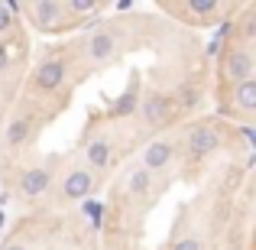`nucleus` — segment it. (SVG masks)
I'll use <instances>...</instances> for the list:
<instances>
[{"mask_svg":"<svg viewBox=\"0 0 256 250\" xmlns=\"http://www.w3.org/2000/svg\"><path fill=\"white\" fill-rule=\"evenodd\" d=\"M49 188V172L46 169H30V172L20 179V192L23 195H39Z\"/></svg>","mask_w":256,"mask_h":250,"instance_id":"7","label":"nucleus"},{"mask_svg":"<svg viewBox=\"0 0 256 250\" xmlns=\"http://www.w3.org/2000/svg\"><path fill=\"white\" fill-rule=\"evenodd\" d=\"M62 82H65V65L56 62V59H52V62H42L36 69V85L42 88V91H56Z\"/></svg>","mask_w":256,"mask_h":250,"instance_id":"4","label":"nucleus"},{"mask_svg":"<svg viewBox=\"0 0 256 250\" xmlns=\"http://www.w3.org/2000/svg\"><path fill=\"white\" fill-rule=\"evenodd\" d=\"M114 52H117V36L114 33H94L88 39V56L94 62H107V59H114Z\"/></svg>","mask_w":256,"mask_h":250,"instance_id":"3","label":"nucleus"},{"mask_svg":"<svg viewBox=\"0 0 256 250\" xmlns=\"http://www.w3.org/2000/svg\"><path fill=\"white\" fill-rule=\"evenodd\" d=\"M13 26V17H10V7H4L0 4V33H6Z\"/></svg>","mask_w":256,"mask_h":250,"instance_id":"16","label":"nucleus"},{"mask_svg":"<svg viewBox=\"0 0 256 250\" xmlns=\"http://www.w3.org/2000/svg\"><path fill=\"white\" fill-rule=\"evenodd\" d=\"M234 98H237V104L244 107V111H256V82H253V78L240 82V85H237V94H234Z\"/></svg>","mask_w":256,"mask_h":250,"instance_id":"11","label":"nucleus"},{"mask_svg":"<svg viewBox=\"0 0 256 250\" xmlns=\"http://www.w3.org/2000/svg\"><path fill=\"white\" fill-rule=\"evenodd\" d=\"M6 65H10V59H6V49H4V46H0V72H4Z\"/></svg>","mask_w":256,"mask_h":250,"instance_id":"21","label":"nucleus"},{"mask_svg":"<svg viewBox=\"0 0 256 250\" xmlns=\"http://www.w3.org/2000/svg\"><path fill=\"white\" fill-rule=\"evenodd\" d=\"M253 72V59L246 56L244 49H237V52H230V59H227V78H234V82H246V75Z\"/></svg>","mask_w":256,"mask_h":250,"instance_id":"6","label":"nucleus"},{"mask_svg":"<svg viewBox=\"0 0 256 250\" xmlns=\"http://www.w3.org/2000/svg\"><path fill=\"white\" fill-rule=\"evenodd\" d=\"M146 188H150V172H146V169H136V172L130 175V192L140 195V192H146Z\"/></svg>","mask_w":256,"mask_h":250,"instance_id":"13","label":"nucleus"},{"mask_svg":"<svg viewBox=\"0 0 256 250\" xmlns=\"http://www.w3.org/2000/svg\"><path fill=\"white\" fill-rule=\"evenodd\" d=\"M188 10H194V13H201V17H204V13H214V10H218V4H211V0H192V4H188Z\"/></svg>","mask_w":256,"mask_h":250,"instance_id":"14","label":"nucleus"},{"mask_svg":"<svg viewBox=\"0 0 256 250\" xmlns=\"http://www.w3.org/2000/svg\"><path fill=\"white\" fill-rule=\"evenodd\" d=\"M72 10H78V13H91V10H98V4H82V0H78V4H68Z\"/></svg>","mask_w":256,"mask_h":250,"instance_id":"19","label":"nucleus"},{"mask_svg":"<svg viewBox=\"0 0 256 250\" xmlns=\"http://www.w3.org/2000/svg\"><path fill=\"white\" fill-rule=\"evenodd\" d=\"M62 10H65L62 4H32V13H36L39 26H56V20L62 17Z\"/></svg>","mask_w":256,"mask_h":250,"instance_id":"9","label":"nucleus"},{"mask_svg":"<svg viewBox=\"0 0 256 250\" xmlns=\"http://www.w3.org/2000/svg\"><path fill=\"white\" fill-rule=\"evenodd\" d=\"M6 250H26V247H20V244H13V247H6Z\"/></svg>","mask_w":256,"mask_h":250,"instance_id":"22","label":"nucleus"},{"mask_svg":"<svg viewBox=\"0 0 256 250\" xmlns=\"http://www.w3.org/2000/svg\"><path fill=\"white\" fill-rule=\"evenodd\" d=\"M178 98H182V107H194L198 104V91H194V88H185Z\"/></svg>","mask_w":256,"mask_h":250,"instance_id":"15","label":"nucleus"},{"mask_svg":"<svg viewBox=\"0 0 256 250\" xmlns=\"http://www.w3.org/2000/svg\"><path fill=\"white\" fill-rule=\"evenodd\" d=\"M218 146H220V133L208 124H198L192 130V137H188V153H192V156H208V153H214Z\"/></svg>","mask_w":256,"mask_h":250,"instance_id":"1","label":"nucleus"},{"mask_svg":"<svg viewBox=\"0 0 256 250\" xmlns=\"http://www.w3.org/2000/svg\"><path fill=\"white\" fill-rule=\"evenodd\" d=\"M91 185H94V179L88 169H72L62 182V192H65V198H84L91 192Z\"/></svg>","mask_w":256,"mask_h":250,"instance_id":"2","label":"nucleus"},{"mask_svg":"<svg viewBox=\"0 0 256 250\" xmlns=\"http://www.w3.org/2000/svg\"><path fill=\"white\" fill-rule=\"evenodd\" d=\"M26 140H30V124H26V120L10 124V130H6V143H10V146H23Z\"/></svg>","mask_w":256,"mask_h":250,"instance_id":"12","label":"nucleus"},{"mask_svg":"<svg viewBox=\"0 0 256 250\" xmlns=\"http://www.w3.org/2000/svg\"><path fill=\"white\" fill-rule=\"evenodd\" d=\"M172 250H201V244L194 237H185V240H178V244H175Z\"/></svg>","mask_w":256,"mask_h":250,"instance_id":"17","label":"nucleus"},{"mask_svg":"<svg viewBox=\"0 0 256 250\" xmlns=\"http://www.w3.org/2000/svg\"><path fill=\"white\" fill-rule=\"evenodd\" d=\"M130 111H133V98H130V94H126V98L120 101L117 107H114V114H130Z\"/></svg>","mask_w":256,"mask_h":250,"instance_id":"18","label":"nucleus"},{"mask_svg":"<svg viewBox=\"0 0 256 250\" xmlns=\"http://www.w3.org/2000/svg\"><path fill=\"white\" fill-rule=\"evenodd\" d=\"M84 156H88V163H91V166L104 169L107 163H110V143H107V140H91Z\"/></svg>","mask_w":256,"mask_h":250,"instance_id":"8","label":"nucleus"},{"mask_svg":"<svg viewBox=\"0 0 256 250\" xmlns=\"http://www.w3.org/2000/svg\"><path fill=\"white\" fill-rule=\"evenodd\" d=\"M244 33H246V36H256V17H250V20H246Z\"/></svg>","mask_w":256,"mask_h":250,"instance_id":"20","label":"nucleus"},{"mask_svg":"<svg viewBox=\"0 0 256 250\" xmlns=\"http://www.w3.org/2000/svg\"><path fill=\"white\" fill-rule=\"evenodd\" d=\"M172 153H175V146L166 143V140H162V143H152L150 150L143 153V169H146V172H152V169H162V166L172 159Z\"/></svg>","mask_w":256,"mask_h":250,"instance_id":"5","label":"nucleus"},{"mask_svg":"<svg viewBox=\"0 0 256 250\" xmlns=\"http://www.w3.org/2000/svg\"><path fill=\"white\" fill-rule=\"evenodd\" d=\"M166 111H169V101L166 98H146L143 101V117L150 120V124H159V120L166 117Z\"/></svg>","mask_w":256,"mask_h":250,"instance_id":"10","label":"nucleus"}]
</instances>
